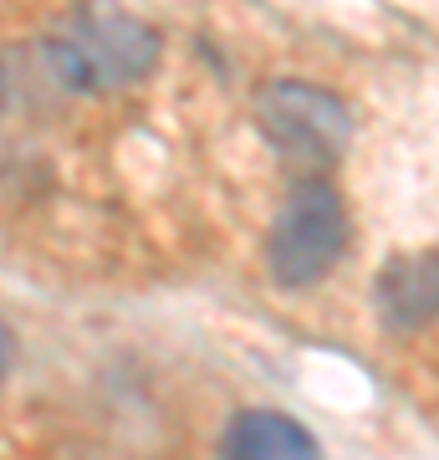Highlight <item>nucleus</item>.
I'll return each mask as SVG.
<instances>
[{
	"label": "nucleus",
	"instance_id": "obj_1",
	"mask_svg": "<svg viewBox=\"0 0 439 460\" xmlns=\"http://www.w3.org/2000/svg\"><path fill=\"white\" fill-rule=\"evenodd\" d=\"M41 62L72 93H118L159 62V36L144 21L98 11L72 21L62 36L41 41Z\"/></svg>",
	"mask_w": 439,
	"mask_h": 460
},
{
	"label": "nucleus",
	"instance_id": "obj_2",
	"mask_svg": "<svg viewBox=\"0 0 439 460\" xmlns=\"http://www.w3.org/2000/svg\"><path fill=\"white\" fill-rule=\"evenodd\" d=\"M347 251V210L332 184L302 180L277 210V226L266 235V266L281 287H312L322 281L338 256Z\"/></svg>",
	"mask_w": 439,
	"mask_h": 460
},
{
	"label": "nucleus",
	"instance_id": "obj_3",
	"mask_svg": "<svg viewBox=\"0 0 439 460\" xmlns=\"http://www.w3.org/2000/svg\"><path fill=\"white\" fill-rule=\"evenodd\" d=\"M260 133L296 164H338L353 138V113L338 93L281 77L256 98Z\"/></svg>",
	"mask_w": 439,
	"mask_h": 460
},
{
	"label": "nucleus",
	"instance_id": "obj_4",
	"mask_svg": "<svg viewBox=\"0 0 439 460\" xmlns=\"http://www.w3.org/2000/svg\"><path fill=\"white\" fill-rule=\"evenodd\" d=\"M378 323L389 332H414L439 317V251H414L378 271L373 281Z\"/></svg>",
	"mask_w": 439,
	"mask_h": 460
},
{
	"label": "nucleus",
	"instance_id": "obj_5",
	"mask_svg": "<svg viewBox=\"0 0 439 460\" xmlns=\"http://www.w3.org/2000/svg\"><path fill=\"white\" fill-rule=\"evenodd\" d=\"M220 450L235 460H302V456H317V440L277 410H241L235 425L225 429Z\"/></svg>",
	"mask_w": 439,
	"mask_h": 460
}]
</instances>
